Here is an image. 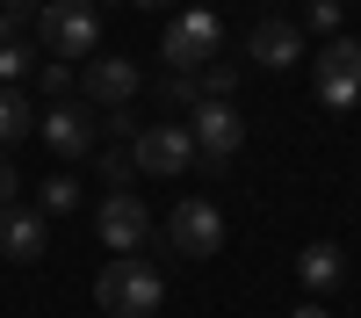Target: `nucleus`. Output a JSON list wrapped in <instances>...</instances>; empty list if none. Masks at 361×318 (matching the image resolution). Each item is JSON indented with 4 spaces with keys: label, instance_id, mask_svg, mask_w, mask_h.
I'll return each instance as SVG.
<instances>
[{
    "label": "nucleus",
    "instance_id": "f257e3e1",
    "mask_svg": "<svg viewBox=\"0 0 361 318\" xmlns=\"http://www.w3.org/2000/svg\"><path fill=\"white\" fill-rule=\"evenodd\" d=\"M94 304H102L109 318H152V311L166 304V275H159L145 253H116L109 268L94 275Z\"/></svg>",
    "mask_w": 361,
    "mask_h": 318
},
{
    "label": "nucleus",
    "instance_id": "f03ea898",
    "mask_svg": "<svg viewBox=\"0 0 361 318\" xmlns=\"http://www.w3.org/2000/svg\"><path fill=\"white\" fill-rule=\"evenodd\" d=\"M29 29H37L44 58H58V66L94 58V44H102V15H94V0H44Z\"/></svg>",
    "mask_w": 361,
    "mask_h": 318
},
{
    "label": "nucleus",
    "instance_id": "7ed1b4c3",
    "mask_svg": "<svg viewBox=\"0 0 361 318\" xmlns=\"http://www.w3.org/2000/svg\"><path fill=\"white\" fill-rule=\"evenodd\" d=\"M159 239H166V253L209 260V253H224V210H217L209 195H180V202H173V217L159 224Z\"/></svg>",
    "mask_w": 361,
    "mask_h": 318
},
{
    "label": "nucleus",
    "instance_id": "20e7f679",
    "mask_svg": "<svg viewBox=\"0 0 361 318\" xmlns=\"http://www.w3.org/2000/svg\"><path fill=\"white\" fill-rule=\"evenodd\" d=\"M217 44H224V22H217V15H209V8H180V15L166 22V37H159L166 73H202L209 58H217Z\"/></svg>",
    "mask_w": 361,
    "mask_h": 318
},
{
    "label": "nucleus",
    "instance_id": "39448f33",
    "mask_svg": "<svg viewBox=\"0 0 361 318\" xmlns=\"http://www.w3.org/2000/svg\"><path fill=\"white\" fill-rule=\"evenodd\" d=\"M94 231H102V246H109V253H137L145 239H152V210H145V195L109 188V195H102V210H94Z\"/></svg>",
    "mask_w": 361,
    "mask_h": 318
},
{
    "label": "nucleus",
    "instance_id": "423d86ee",
    "mask_svg": "<svg viewBox=\"0 0 361 318\" xmlns=\"http://www.w3.org/2000/svg\"><path fill=\"white\" fill-rule=\"evenodd\" d=\"M188 137H195V159L231 166V159H238V145H246V123H238V109H231V102H195Z\"/></svg>",
    "mask_w": 361,
    "mask_h": 318
},
{
    "label": "nucleus",
    "instance_id": "0eeeda50",
    "mask_svg": "<svg viewBox=\"0 0 361 318\" xmlns=\"http://www.w3.org/2000/svg\"><path fill=\"white\" fill-rule=\"evenodd\" d=\"M130 159H137V173H159V181H173V173H188V166H195V137H188V123L137 130Z\"/></svg>",
    "mask_w": 361,
    "mask_h": 318
},
{
    "label": "nucleus",
    "instance_id": "6e6552de",
    "mask_svg": "<svg viewBox=\"0 0 361 318\" xmlns=\"http://www.w3.org/2000/svg\"><path fill=\"white\" fill-rule=\"evenodd\" d=\"M318 102L325 109H354L361 102V44L354 37H333L318 51Z\"/></svg>",
    "mask_w": 361,
    "mask_h": 318
},
{
    "label": "nucleus",
    "instance_id": "1a4fd4ad",
    "mask_svg": "<svg viewBox=\"0 0 361 318\" xmlns=\"http://www.w3.org/2000/svg\"><path fill=\"white\" fill-rule=\"evenodd\" d=\"M0 253H8L15 268L44 260V253H51V217H44V210H22V202H8V210H0Z\"/></svg>",
    "mask_w": 361,
    "mask_h": 318
},
{
    "label": "nucleus",
    "instance_id": "9d476101",
    "mask_svg": "<svg viewBox=\"0 0 361 318\" xmlns=\"http://www.w3.org/2000/svg\"><path fill=\"white\" fill-rule=\"evenodd\" d=\"M37 137L51 145L58 159H87V152H94V123H87V109H73V102H51V116L37 123Z\"/></svg>",
    "mask_w": 361,
    "mask_h": 318
},
{
    "label": "nucleus",
    "instance_id": "9b49d317",
    "mask_svg": "<svg viewBox=\"0 0 361 318\" xmlns=\"http://www.w3.org/2000/svg\"><path fill=\"white\" fill-rule=\"evenodd\" d=\"M80 94H87V102H102V109H123V102L137 94V66H130V58H87Z\"/></svg>",
    "mask_w": 361,
    "mask_h": 318
},
{
    "label": "nucleus",
    "instance_id": "f8f14e48",
    "mask_svg": "<svg viewBox=\"0 0 361 318\" xmlns=\"http://www.w3.org/2000/svg\"><path fill=\"white\" fill-rule=\"evenodd\" d=\"M246 51H253V66H296L304 58V29H296L289 15H267V22H253V37H246Z\"/></svg>",
    "mask_w": 361,
    "mask_h": 318
},
{
    "label": "nucleus",
    "instance_id": "ddd939ff",
    "mask_svg": "<svg viewBox=\"0 0 361 318\" xmlns=\"http://www.w3.org/2000/svg\"><path fill=\"white\" fill-rule=\"evenodd\" d=\"M296 275H304L311 297H325V289H340V282H347V253H340L333 239H318V246L296 253Z\"/></svg>",
    "mask_w": 361,
    "mask_h": 318
},
{
    "label": "nucleus",
    "instance_id": "4468645a",
    "mask_svg": "<svg viewBox=\"0 0 361 318\" xmlns=\"http://www.w3.org/2000/svg\"><path fill=\"white\" fill-rule=\"evenodd\" d=\"M29 66H37V44H29V22L0 15V87L29 80Z\"/></svg>",
    "mask_w": 361,
    "mask_h": 318
},
{
    "label": "nucleus",
    "instance_id": "2eb2a0df",
    "mask_svg": "<svg viewBox=\"0 0 361 318\" xmlns=\"http://www.w3.org/2000/svg\"><path fill=\"white\" fill-rule=\"evenodd\" d=\"M29 130H37V116H29V94H22V87H0V152H8V145H22Z\"/></svg>",
    "mask_w": 361,
    "mask_h": 318
},
{
    "label": "nucleus",
    "instance_id": "dca6fc26",
    "mask_svg": "<svg viewBox=\"0 0 361 318\" xmlns=\"http://www.w3.org/2000/svg\"><path fill=\"white\" fill-rule=\"evenodd\" d=\"M195 80V102H231V87H238V73L224 66V58H209L202 73H188Z\"/></svg>",
    "mask_w": 361,
    "mask_h": 318
},
{
    "label": "nucleus",
    "instance_id": "f3484780",
    "mask_svg": "<svg viewBox=\"0 0 361 318\" xmlns=\"http://www.w3.org/2000/svg\"><path fill=\"white\" fill-rule=\"evenodd\" d=\"M73 202H80V188L66 181V173H51V181H44V195H37V210H44V217H66Z\"/></svg>",
    "mask_w": 361,
    "mask_h": 318
},
{
    "label": "nucleus",
    "instance_id": "a211bd4d",
    "mask_svg": "<svg viewBox=\"0 0 361 318\" xmlns=\"http://www.w3.org/2000/svg\"><path fill=\"white\" fill-rule=\"evenodd\" d=\"M102 173H109V188H130V173H137L130 145H109V152H102Z\"/></svg>",
    "mask_w": 361,
    "mask_h": 318
},
{
    "label": "nucleus",
    "instance_id": "6ab92c4d",
    "mask_svg": "<svg viewBox=\"0 0 361 318\" xmlns=\"http://www.w3.org/2000/svg\"><path fill=\"white\" fill-rule=\"evenodd\" d=\"M159 102H166V109H188V116H195V80H188V73H166V80H159Z\"/></svg>",
    "mask_w": 361,
    "mask_h": 318
},
{
    "label": "nucleus",
    "instance_id": "aec40b11",
    "mask_svg": "<svg viewBox=\"0 0 361 318\" xmlns=\"http://www.w3.org/2000/svg\"><path fill=\"white\" fill-rule=\"evenodd\" d=\"M304 22L318 29L325 44H333V37H347V29H340V0H311V15H304Z\"/></svg>",
    "mask_w": 361,
    "mask_h": 318
},
{
    "label": "nucleus",
    "instance_id": "412c9836",
    "mask_svg": "<svg viewBox=\"0 0 361 318\" xmlns=\"http://www.w3.org/2000/svg\"><path fill=\"white\" fill-rule=\"evenodd\" d=\"M66 87H80V80L58 66V58H44V94H51V102H66Z\"/></svg>",
    "mask_w": 361,
    "mask_h": 318
},
{
    "label": "nucleus",
    "instance_id": "4be33fe9",
    "mask_svg": "<svg viewBox=\"0 0 361 318\" xmlns=\"http://www.w3.org/2000/svg\"><path fill=\"white\" fill-rule=\"evenodd\" d=\"M15 195H22V181H15V166H8V152H0V210H8Z\"/></svg>",
    "mask_w": 361,
    "mask_h": 318
},
{
    "label": "nucleus",
    "instance_id": "5701e85b",
    "mask_svg": "<svg viewBox=\"0 0 361 318\" xmlns=\"http://www.w3.org/2000/svg\"><path fill=\"white\" fill-rule=\"evenodd\" d=\"M37 8L44 0H0V15H15V22H37Z\"/></svg>",
    "mask_w": 361,
    "mask_h": 318
},
{
    "label": "nucleus",
    "instance_id": "b1692460",
    "mask_svg": "<svg viewBox=\"0 0 361 318\" xmlns=\"http://www.w3.org/2000/svg\"><path fill=\"white\" fill-rule=\"evenodd\" d=\"M289 318H333V311H325V304H318V297H311V304H296V311H289Z\"/></svg>",
    "mask_w": 361,
    "mask_h": 318
},
{
    "label": "nucleus",
    "instance_id": "393cba45",
    "mask_svg": "<svg viewBox=\"0 0 361 318\" xmlns=\"http://www.w3.org/2000/svg\"><path fill=\"white\" fill-rule=\"evenodd\" d=\"M130 8H152V15H159V8H173V0H130Z\"/></svg>",
    "mask_w": 361,
    "mask_h": 318
}]
</instances>
